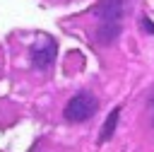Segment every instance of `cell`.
<instances>
[{
    "instance_id": "1",
    "label": "cell",
    "mask_w": 154,
    "mask_h": 152,
    "mask_svg": "<svg viewBox=\"0 0 154 152\" xmlns=\"http://www.w3.org/2000/svg\"><path fill=\"white\" fill-rule=\"evenodd\" d=\"M123 12H125V0H99L94 5V14L99 19V27H96V39L108 46L118 39L120 34V19H123Z\"/></svg>"
},
{
    "instance_id": "2",
    "label": "cell",
    "mask_w": 154,
    "mask_h": 152,
    "mask_svg": "<svg viewBox=\"0 0 154 152\" xmlns=\"http://www.w3.org/2000/svg\"><path fill=\"white\" fill-rule=\"evenodd\" d=\"M96 109H99V104H96L94 94L79 92V94H75V97L65 104L63 116H65V121H70V123H82V121H89V118L96 113Z\"/></svg>"
},
{
    "instance_id": "3",
    "label": "cell",
    "mask_w": 154,
    "mask_h": 152,
    "mask_svg": "<svg viewBox=\"0 0 154 152\" xmlns=\"http://www.w3.org/2000/svg\"><path fill=\"white\" fill-rule=\"evenodd\" d=\"M53 60H55V41H53V39H43L41 46H34V48H31V65H34V68L43 70V68H48Z\"/></svg>"
},
{
    "instance_id": "4",
    "label": "cell",
    "mask_w": 154,
    "mask_h": 152,
    "mask_svg": "<svg viewBox=\"0 0 154 152\" xmlns=\"http://www.w3.org/2000/svg\"><path fill=\"white\" fill-rule=\"evenodd\" d=\"M118 118H120V109L116 106V109L108 113V118H106V123H103V128H101V133H99V142H106V140H111V135L116 133Z\"/></svg>"
},
{
    "instance_id": "5",
    "label": "cell",
    "mask_w": 154,
    "mask_h": 152,
    "mask_svg": "<svg viewBox=\"0 0 154 152\" xmlns=\"http://www.w3.org/2000/svg\"><path fill=\"white\" fill-rule=\"evenodd\" d=\"M147 116H149V123L154 125V89L149 92V99H147Z\"/></svg>"
},
{
    "instance_id": "6",
    "label": "cell",
    "mask_w": 154,
    "mask_h": 152,
    "mask_svg": "<svg viewBox=\"0 0 154 152\" xmlns=\"http://www.w3.org/2000/svg\"><path fill=\"white\" fill-rule=\"evenodd\" d=\"M140 24H142V29H144L147 34H154V22H152V19H147V17H142V22H140Z\"/></svg>"
}]
</instances>
